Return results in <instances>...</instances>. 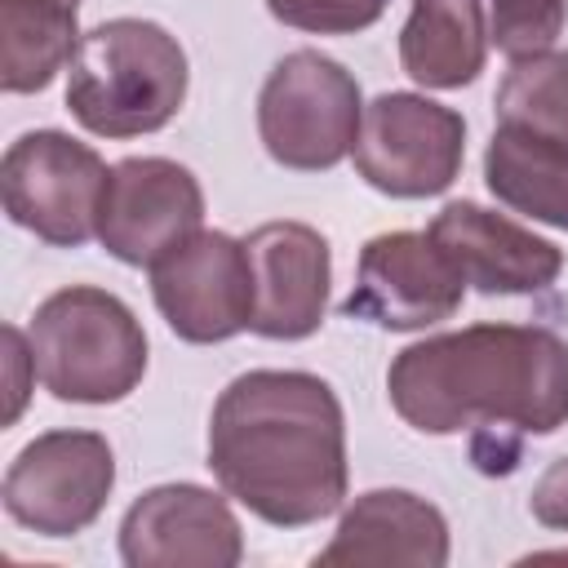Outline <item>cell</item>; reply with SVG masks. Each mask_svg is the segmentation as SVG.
<instances>
[{"label":"cell","mask_w":568,"mask_h":568,"mask_svg":"<svg viewBox=\"0 0 568 568\" xmlns=\"http://www.w3.org/2000/svg\"><path fill=\"white\" fill-rule=\"evenodd\" d=\"M4 368H9V408H4V422L13 426L22 417V404H27V368H36V355H31V337H22L13 324L4 328Z\"/></svg>","instance_id":"23"},{"label":"cell","mask_w":568,"mask_h":568,"mask_svg":"<svg viewBox=\"0 0 568 568\" xmlns=\"http://www.w3.org/2000/svg\"><path fill=\"white\" fill-rule=\"evenodd\" d=\"M115 488V453L98 430H44L4 470V510L36 537L84 532Z\"/></svg>","instance_id":"8"},{"label":"cell","mask_w":568,"mask_h":568,"mask_svg":"<svg viewBox=\"0 0 568 568\" xmlns=\"http://www.w3.org/2000/svg\"><path fill=\"white\" fill-rule=\"evenodd\" d=\"M36 377L62 404H120L146 377V333L106 288L71 284L31 315Z\"/></svg>","instance_id":"4"},{"label":"cell","mask_w":568,"mask_h":568,"mask_svg":"<svg viewBox=\"0 0 568 568\" xmlns=\"http://www.w3.org/2000/svg\"><path fill=\"white\" fill-rule=\"evenodd\" d=\"M359 120V80L320 49L280 58L257 93V138L275 164L297 173L342 164L355 151Z\"/></svg>","instance_id":"5"},{"label":"cell","mask_w":568,"mask_h":568,"mask_svg":"<svg viewBox=\"0 0 568 568\" xmlns=\"http://www.w3.org/2000/svg\"><path fill=\"white\" fill-rule=\"evenodd\" d=\"M568 27V0H493L488 4V40L510 53H541Z\"/></svg>","instance_id":"20"},{"label":"cell","mask_w":568,"mask_h":568,"mask_svg":"<svg viewBox=\"0 0 568 568\" xmlns=\"http://www.w3.org/2000/svg\"><path fill=\"white\" fill-rule=\"evenodd\" d=\"M466 280L430 231H386L359 248L355 284L342 315L390 333H417L453 320L466 297Z\"/></svg>","instance_id":"9"},{"label":"cell","mask_w":568,"mask_h":568,"mask_svg":"<svg viewBox=\"0 0 568 568\" xmlns=\"http://www.w3.org/2000/svg\"><path fill=\"white\" fill-rule=\"evenodd\" d=\"M315 564H408V568H444L448 564V519L439 506L408 488H373L359 493L342 519L333 541L315 555Z\"/></svg>","instance_id":"15"},{"label":"cell","mask_w":568,"mask_h":568,"mask_svg":"<svg viewBox=\"0 0 568 568\" xmlns=\"http://www.w3.org/2000/svg\"><path fill=\"white\" fill-rule=\"evenodd\" d=\"M390 0H266L271 18L311 36H351L373 27Z\"/></svg>","instance_id":"21"},{"label":"cell","mask_w":568,"mask_h":568,"mask_svg":"<svg viewBox=\"0 0 568 568\" xmlns=\"http://www.w3.org/2000/svg\"><path fill=\"white\" fill-rule=\"evenodd\" d=\"M186 84L178 36L151 18H106L80 36L67 67V111L93 138H142L182 111Z\"/></svg>","instance_id":"3"},{"label":"cell","mask_w":568,"mask_h":568,"mask_svg":"<svg viewBox=\"0 0 568 568\" xmlns=\"http://www.w3.org/2000/svg\"><path fill=\"white\" fill-rule=\"evenodd\" d=\"M209 470L275 528L328 519L346 497V417L333 386L302 368H248L213 404Z\"/></svg>","instance_id":"1"},{"label":"cell","mask_w":568,"mask_h":568,"mask_svg":"<svg viewBox=\"0 0 568 568\" xmlns=\"http://www.w3.org/2000/svg\"><path fill=\"white\" fill-rule=\"evenodd\" d=\"M497 124L532 129L555 142H568V49H541L510 58L497 98Z\"/></svg>","instance_id":"19"},{"label":"cell","mask_w":568,"mask_h":568,"mask_svg":"<svg viewBox=\"0 0 568 568\" xmlns=\"http://www.w3.org/2000/svg\"><path fill=\"white\" fill-rule=\"evenodd\" d=\"M426 231L453 257L462 280L493 297L497 293H541L564 271V253L550 240L532 235L528 226H519L475 200H448Z\"/></svg>","instance_id":"14"},{"label":"cell","mask_w":568,"mask_h":568,"mask_svg":"<svg viewBox=\"0 0 568 568\" xmlns=\"http://www.w3.org/2000/svg\"><path fill=\"white\" fill-rule=\"evenodd\" d=\"M253 262V333L271 342H302L324 324L333 248L306 222H262L244 235Z\"/></svg>","instance_id":"13"},{"label":"cell","mask_w":568,"mask_h":568,"mask_svg":"<svg viewBox=\"0 0 568 568\" xmlns=\"http://www.w3.org/2000/svg\"><path fill=\"white\" fill-rule=\"evenodd\" d=\"M386 395L422 435H457L470 426L555 435L568 422V342L537 324L439 333L390 359Z\"/></svg>","instance_id":"2"},{"label":"cell","mask_w":568,"mask_h":568,"mask_svg":"<svg viewBox=\"0 0 568 568\" xmlns=\"http://www.w3.org/2000/svg\"><path fill=\"white\" fill-rule=\"evenodd\" d=\"M146 271L151 297L182 342L209 346L253 324V262L244 240L200 226Z\"/></svg>","instance_id":"10"},{"label":"cell","mask_w":568,"mask_h":568,"mask_svg":"<svg viewBox=\"0 0 568 568\" xmlns=\"http://www.w3.org/2000/svg\"><path fill=\"white\" fill-rule=\"evenodd\" d=\"M359 178L395 200H426L457 182L466 160L462 111L426 93H382L364 106L355 151Z\"/></svg>","instance_id":"7"},{"label":"cell","mask_w":568,"mask_h":568,"mask_svg":"<svg viewBox=\"0 0 568 568\" xmlns=\"http://www.w3.org/2000/svg\"><path fill=\"white\" fill-rule=\"evenodd\" d=\"M484 182L506 209L568 231V142L497 124L484 151Z\"/></svg>","instance_id":"17"},{"label":"cell","mask_w":568,"mask_h":568,"mask_svg":"<svg viewBox=\"0 0 568 568\" xmlns=\"http://www.w3.org/2000/svg\"><path fill=\"white\" fill-rule=\"evenodd\" d=\"M120 559L129 568H235L244 559V532L213 488L160 484L124 510Z\"/></svg>","instance_id":"12"},{"label":"cell","mask_w":568,"mask_h":568,"mask_svg":"<svg viewBox=\"0 0 568 568\" xmlns=\"http://www.w3.org/2000/svg\"><path fill=\"white\" fill-rule=\"evenodd\" d=\"M488 27L479 0H413L399 31V67L422 89H462L479 80Z\"/></svg>","instance_id":"16"},{"label":"cell","mask_w":568,"mask_h":568,"mask_svg":"<svg viewBox=\"0 0 568 568\" xmlns=\"http://www.w3.org/2000/svg\"><path fill=\"white\" fill-rule=\"evenodd\" d=\"M204 222V191L195 173L164 155H129L111 164L98 240L124 266H155L169 248L191 240Z\"/></svg>","instance_id":"11"},{"label":"cell","mask_w":568,"mask_h":568,"mask_svg":"<svg viewBox=\"0 0 568 568\" xmlns=\"http://www.w3.org/2000/svg\"><path fill=\"white\" fill-rule=\"evenodd\" d=\"M528 510L541 528H555V532H568V457H555L537 484H532V497H528Z\"/></svg>","instance_id":"22"},{"label":"cell","mask_w":568,"mask_h":568,"mask_svg":"<svg viewBox=\"0 0 568 568\" xmlns=\"http://www.w3.org/2000/svg\"><path fill=\"white\" fill-rule=\"evenodd\" d=\"M80 4L0 0V84L4 93H40L80 49Z\"/></svg>","instance_id":"18"},{"label":"cell","mask_w":568,"mask_h":568,"mask_svg":"<svg viewBox=\"0 0 568 568\" xmlns=\"http://www.w3.org/2000/svg\"><path fill=\"white\" fill-rule=\"evenodd\" d=\"M106 173L93 146L58 129L22 133L0 160L4 213L53 248H80L98 235Z\"/></svg>","instance_id":"6"},{"label":"cell","mask_w":568,"mask_h":568,"mask_svg":"<svg viewBox=\"0 0 568 568\" xmlns=\"http://www.w3.org/2000/svg\"><path fill=\"white\" fill-rule=\"evenodd\" d=\"M67 4H80V0H67Z\"/></svg>","instance_id":"24"}]
</instances>
